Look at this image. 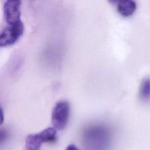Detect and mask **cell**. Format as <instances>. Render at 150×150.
<instances>
[{
  "label": "cell",
  "instance_id": "ba28073f",
  "mask_svg": "<svg viewBox=\"0 0 150 150\" xmlns=\"http://www.w3.org/2000/svg\"><path fill=\"white\" fill-rule=\"evenodd\" d=\"M120 0H108V1L111 4H115L116 3H118Z\"/></svg>",
  "mask_w": 150,
  "mask_h": 150
},
{
  "label": "cell",
  "instance_id": "6da1fadb",
  "mask_svg": "<svg viewBox=\"0 0 150 150\" xmlns=\"http://www.w3.org/2000/svg\"><path fill=\"white\" fill-rule=\"evenodd\" d=\"M56 139V129L54 127L47 128L41 132L28 135L25 139L26 150H39L45 142H53Z\"/></svg>",
  "mask_w": 150,
  "mask_h": 150
},
{
  "label": "cell",
  "instance_id": "277c9868",
  "mask_svg": "<svg viewBox=\"0 0 150 150\" xmlns=\"http://www.w3.org/2000/svg\"><path fill=\"white\" fill-rule=\"evenodd\" d=\"M21 0H7L4 5V14L8 25L21 21Z\"/></svg>",
  "mask_w": 150,
  "mask_h": 150
},
{
  "label": "cell",
  "instance_id": "5b68a950",
  "mask_svg": "<svg viewBox=\"0 0 150 150\" xmlns=\"http://www.w3.org/2000/svg\"><path fill=\"white\" fill-rule=\"evenodd\" d=\"M137 9L135 0H120L117 3V11L124 17H129L134 14Z\"/></svg>",
  "mask_w": 150,
  "mask_h": 150
},
{
  "label": "cell",
  "instance_id": "52a82bcc",
  "mask_svg": "<svg viewBox=\"0 0 150 150\" xmlns=\"http://www.w3.org/2000/svg\"><path fill=\"white\" fill-rule=\"evenodd\" d=\"M65 150H79V149L75 145L70 144L67 146Z\"/></svg>",
  "mask_w": 150,
  "mask_h": 150
},
{
  "label": "cell",
  "instance_id": "3957f363",
  "mask_svg": "<svg viewBox=\"0 0 150 150\" xmlns=\"http://www.w3.org/2000/svg\"><path fill=\"white\" fill-rule=\"evenodd\" d=\"M24 25L21 21L17 23L8 25L0 35V46L8 47L14 45L23 35Z\"/></svg>",
  "mask_w": 150,
  "mask_h": 150
},
{
  "label": "cell",
  "instance_id": "8992f818",
  "mask_svg": "<svg viewBox=\"0 0 150 150\" xmlns=\"http://www.w3.org/2000/svg\"><path fill=\"white\" fill-rule=\"evenodd\" d=\"M139 96L143 101L150 100V78L144 79L141 83Z\"/></svg>",
  "mask_w": 150,
  "mask_h": 150
},
{
  "label": "cell",
  "instance_id": "7a4b0ae2",
  "mask_svg": "<svg viewBox=\"0 0 150 150\" xmlns=\"http://www.w3.org/2000/svg\"><path fill=\"white\" fill-rule=\"evenodd\" d=\"M70 114V104L66 100H60L54 106L52 112V123L57 130H62L66 126Z\"/></svg>",
  "mask_w": 150,
  "mask_h": 150
}]
</instances>
